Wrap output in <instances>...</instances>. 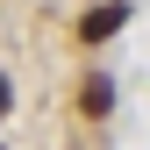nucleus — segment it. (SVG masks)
<instances>
[{
  "label": "nucleus",
  "mask_w": 150,
  "mask_h": 150,
  "mask_svg": "<svg viewBox=\"0 0 150 150\" xmlns=\"http://www.w3.org/2000/svg\"><path fill=\"white\" fill-rule=\"evenodd\" d=\"M129 22V7L122 0H107V7H86V22H79V43H100V36H115Z\"/></svg>",
  "instance_id": "f257e3e1"
},
{
  "label": "nucleus",
  "mask_w": 150,
  "mask_h": 150,
  "mask_svg": "<svg viewBox=\"0 0 150 150\" xmlns=\"http://www.w3.org/2000/svg\"><path fill=\"white\" fill-rule=\"evenodd\" d=\"M79 107H86V115H107V107H115V86H107V79H86L79 86Z\"/></svg>",
  "instance_id": "f03ea898"
},
{
  "label": "nucleus",
  "mask_w": 150,
  "mask_h": 150,
  "mask_svg": "<svg viewBox=\"0 0 150 150\" xmlns=\"http://www.w3.org/2000/svg\"><path fill=\"white\" fill-rule=\"evenodd\" d=\"M7 107H14V93H7V79H0V115H7Z\"/></svg>",
  "instance_id": "7ed1b4c3"
}]
</instances>
